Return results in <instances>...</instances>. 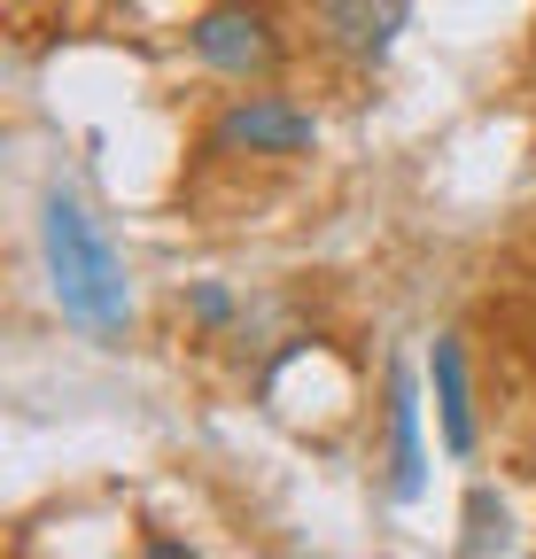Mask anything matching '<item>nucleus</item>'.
<instances>
[{
  "label": "nucleus",
  "instance_id": "7ed1b4c3",
  "mask_svg": "<svg viewBox=\"0 0 536 559\" xmlns=\"http://www.w3.org/2000/svg\"><path fill=\"white\" fill-rule=\"evenodd\" d=\"M303 47V24L288 0H203L179 32V55L218 86H273Z\"/></svg>",
  "mask_w": 536,
  "mask_h": 559
},
{
  "label": "nucleus",
  "instance_id": "9d476101",
  "mask_svg": "<svg viewBox=\"0 0 536 559\" xmlns=\"http://www.w3.org/2000/svg\"><path fill=\"white\" fill-rule=\"evenodd\" d=\"M528 171H536V140H528Z\"/></svg>",
  "mask_w": 536,
  "mask_h": 559
},
{
  "label": "nucleus",
  "instance_id": "f03ea898",
  "mask_svg": "<svg viewBox=\"0 0 536 559\" xmlns=\"http://www.w3.org/2000/svg\"><path fill=\"white\" fill-rule=\"evenodd\" d=\"M319 140H326V124L288 79L226 86L194 124V164L203 171H281V164H311Z\"/></svg>",
  "mask_w": 536,
  "mask_h": 559
},
{
  "label": "nucleus",
  "instance_id": "0eeeda50",
  "mask_svg": "<svg viewBox=\"0 0 536 559\" xmlns=\"http://www.w3.org/2000/svg\"><path fill=\"white\" fill-rule=\"evenodd\" d=\"M513 544H521V528H513V506H505V489H498V481H466L451 551H458V559H498V551H513Z\"/></svg>",
  "mask_w": 536,
  "mask_h": 559
},
{
  "label": "nucleus",
  "instance_id": "20e7f679",
  "mask_svg": "<svg viewBox=\"0 0 536 559\" xmlns=\"http://www.w3.org/2000/svg\"><path fill=\"white\" fill-rule=\"evenodd\" d=\"M413 9H420V0H296V24H303V47L326 70L373 86L381 70L396 62V47H405Z\"/></svg>",
  "mask_w": 536,
  "mask_h": 559
},
{
  "label": "nucleus",
  "instance_id": "1a4fd4ad",
  "mask_svg": "<svg viewBox=\"0 0 536 559\" xmlns=\"http://www.w3.org/2000/svg\"><path fill=\"white\" fill-rule=\"evenodd\" d=\"M141 551H148V559H194V544H187V536H164V528H148Z\"/></svg>",
  "mask_w": 536,
  "mask_h": 559
},
{
  "label": "nucleus",
  "instance_id": "6e6552de",
  "mask_svg": "<svg viewBox=\"0 0 536 559\" xmlns=\"http://www.w3.org/2000/svg\"><path fill=\"white\" fill-rule=\"evenodd\" d=\"M179 319H187V342H234L241 334V296L234 280H187L179 288Z\"/></svg>",
  "mask_w": 536,
  "mask_h": 559
},
{
  "label": "nucleus",
  "instance_id": "423d86ee",
  "mask_svg": "<svg viewBox=\"0 0 536 559\" xmlns=\"http://www.w3.org/2000/svg\"><path fill=\"white\" fill-rule=\"evenodd\" d=\"M428 412H436V451L475 466L483 459V389H475V358H466V334H436L428 342Z\"/></svg>",
  "mask_w": 536,
  "mask_h": 559
},
{
  "label": "nucleus",
  "instance_id": "f257e3e1",
  "mask_svg": "<svg viewBox=\"0 0 536 559\" xmlns=\"http://www.w3.org/2000/svg\"><path fill=\"white\" fill-rule=\"evenodd\" d=\"M32 249L47 272V304L62 311V326H79L94 349H124L141 326V296H132V264L117 249V234L94 218V202L79 187L47 179L39 210H32Z\"/></svg>",
  "mask_w": 536,
  "mask_h": 559
},
{
  "label": "nucleus",
  "instance_id": "39448f33",
  "mask_svg": "<svg viewBox=\"0 0 536 559\" xmlns=\"http://www.w3.org/2000/svg\"><path fill=\"white\" fill-rule=\"evenodd\" d=\"M373 474H381V498L389 506H420L428 498V373L389 358L381 373V451H373Z\"/></svg>",
  "mask_w": 536,
  "mask_h": 559
}]
</instances>
